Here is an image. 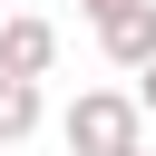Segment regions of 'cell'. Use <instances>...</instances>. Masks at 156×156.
I'll return each mask as SVG.
<instances>
[{"label":"cell","instance_id":"1","mask_svg":"<svg viewBox=\"0 0 156 156\" xmlns=\"http://www.w3.org/2000/svg\"><path fill=\"white\" fill-rule=\"evenodd\" d=\"M58 136H68V156H136L146 146V117H136L127 88H78L68 117H58Z\"/></svg>","mask_w":156,"mask_h":156},{"label":"cell","instance_id":"6","mask_svg":"<svg viewBox=\"0 0 156 156\" xmlns=\"http://www.w3.org/2000/svg\"><path fill=\"white\" fill-rule=\"evenodd\" d=\"M78 10H88V20H117V10H127V0H78Z\"/></svg>","mask_w":156,"mask_h":156},{"label":"cell","instance_id":"5","mask_svg":"<svg viewBox=\"0 0 156 156\" xmlns=\"http://www.w3.org/2000/svg\"><path fill=\"white\" fill-rule=\"evenodd\" d=\"M127 98H136V117H156V68H146V78L127 88Z\"/></svg>","mask_w":156,"mask_h":156},{"label":"cell","instance_id":"2","mask_svg":"<svg viewBox=\"0 0 156 156\" xmlns=\"http://www.w3.org/2000/svg\"><path fill=\"white\" fill-rule=\"evenodd\" d=\"M49 68H58V29H49V20H29V10H20V20H0V78L39 88Z\"/></svg>","mask_w":156,"mask_h":156},{"label":"cell","instance_id":"7","mask_svg":"<svg viewBox=\"0 0 156 156\" xmlns=\"http://www.w3.org/2000/svg\"><path fill=\"white\" fill-rule=\"evenodd\" d=\"M136 156H146V146H136Z\"/></svg>","mask_w":156,"mask_h":156},{"label":"cell","instance_id":"4","mask_svg":"<svg viewBox=\"0 0 156 156\" xmlns=\"http://www.w3.org/2000/svg\"><path fill=\"white\" fill-rule=\"evenodd\" d=\"M39 127V88H20V78H0V146H20Z\"/></svg>","mask_w":156,"mask_h":156},{"label":"cell","instance_id":"3","mask_svg":"<svg viewBox=\"0 0 156 156\" xmlns=\"http://www.w3.org/2000/svg\"><path fill=\"white\" fill-rule=\"evenodd\" d=\"M98 49H107V68L146 78V68H156V0H127L117 20H98Z\"/></svg>","mask_w":156,"mask_h":156}]
</instances>
